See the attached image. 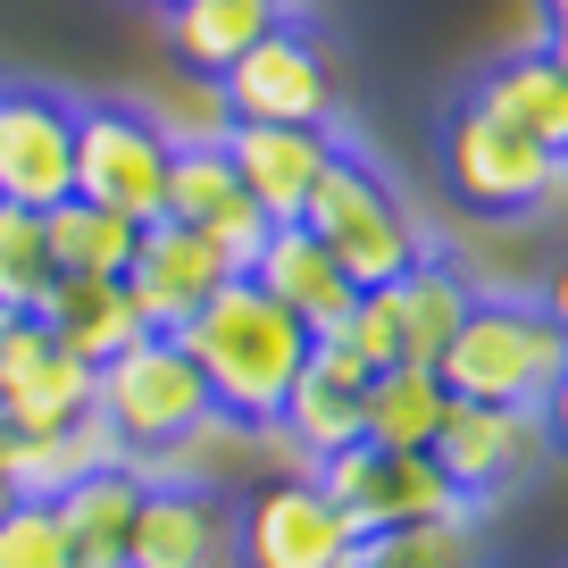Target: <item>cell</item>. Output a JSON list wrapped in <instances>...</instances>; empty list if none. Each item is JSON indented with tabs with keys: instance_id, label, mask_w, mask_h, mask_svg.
<instances>
[{
	"instance_id": "cell-1",
	"label": "cell",
	"mask_w": 568,
	"mask_h": 568,
	"mask_svg": "<svg viewBox=\"0 0 568 568\" xmlns=\"http://www.w3.org/2000/svg\"><path fill=\"white\" fill-rule=\"evenodd\" d=\"M176 343L193 352V368H201V385H210L217 418L276 426V409H284V393H293V376H302V359H310V343H318V335H310L284 302H267L251 276H226L210 302L176 326Z\"/></svg>"
},
{
	"instance_id": "cell-2",
	"label": "cell",
	"mask_w": 568,
	"mask_h": 568,
	"mask_svg": "<svg viewBox=\"0 0 568 568\" xmlns=\"http://www.w3.org/2000/svg\"><path fill=\"white\" fill-rule=\"evenodd\" d=\"M568 359V335L544 318V302H518V293H477L460 318V335L444 343L435 376H444L452 402H510L535 409L551 393Z\"/></svg>"
},
{
	"instance_id": "cell-3",
	"label": "cell",
	"mask_w": 568,
	"mask_h": 568,
	"mask_svg": "<svg viewBox=\"0 0 568 568\" xmlns=\"http://www.w3.org/2000/svg\"><path fill=\"white\" fill-rule=\"evenodd\" d=\"M302 226L335 251V267L359 284V293L409 276V267L426 260V234H418V217H409V201L359 160L352 142H335V160H326V176H318V193H310Z\"/></svg>"
},
{
	"instance_id": "cell-4",
	"label": "cell",
	"mask_w": 568,
	"mask_h": 568,
	"mask_svg": "<svg viewBox=\"0 0 568 568\" xmlns=\"http://www.w3.org/2000/svg\"><path fill=\"white\" fill-rule=\"evenodd\" d=\"M92 409H101V426L125 444V460H160L168 444H184L193 426L217 418L210 385H201L193 352H184L176 335H142V343H125L118 359H101V368H92Z\"/></svg>"
},
{
	"instance_id": "cell-5",
	"label": "cell",
	"mask_w": 568,
	"mask_h": 568,
	"mask_svg": "<svg viewBox=\"0 0 568 568\" xmlns=\"http://www.w3.org/2000/svg\"><path fill=\"white\" fill-rule=\"evenodd\" d=\"M444 184H452V201L477 210V217H535L551 193H568L560 151H544L535 134L485 118L477 101H460L444 118Z\"/></svg>"
},
{
	"instance_id": "cell-6",
	"label": "cell",
	"mask_w": 568,
	"mask_h": 568,
	"mask_svg": "<svg viewBox=\"0 0 568 568\" xmlns=\"http://www.w3.org/2000/svg\"><path fill=\"white\" fill-rule=\"evenodd\" d=\"M168 168H176V142L160 134L151 109L134 101L75 109V201L151 226V217H168Z\"/></svg>"
},
{
	"instance_id": "cell-7",
	"label": "cell",
	"mask_w": 568,
	"mask_h": 568,
	"mask_svg": "<svg viewBox=\"0 0 568 568\" xmlns=\"http://www.w3.org/2000/svg\"><path fill=\"white\" fill-rule=\"evenodd\" d=\"M359 527L310 468H276L234 501V568H352Z\"/></svg>"
},
{
	"instance_id": "cell-8",
	"label": "cell",
	"mask_w": 568,
	"mask_h": 568,
	"mask_svg": "<svg viewBox=\"0 0 568 568\" xmlns=\"http://www.w3.org/2000/svg\"><path fill=\"white\" fill-rule=\"evenodd\" d=\"M435 468L452 477V494L468 501V510H485V501H501L510 485H527L535 468L551 460V435L535 409H510V402H452L444 426H435Z\"/></svg>"
},
{
	"instance_id": "cell-9",
	"label": "cell",
	"mask_w": 568,
	"mask_h": 568,
	"mask_svg": "<svg viewBox=\"0 0 568 568\" xmlns=\"http://www.w3.org/2000/svg\"><path fill=\"white\" fill-rule=\"evenodd\" d=\"M310 477L326 485L343 518L359 535H385V527H418V518H460L468 501L452 494V477L435 468V452H376V444H352L335 460H318Z\"/></svg>"
},
{
	"instance_id": "cell-10",
	"label": "cell",
	"mask_w": 568,
	"mask_h": 568,
	"mask_svg": "<svg viewBox=\"0 0 568 568\" xmlns=\"http://www.w3.org/2000/svg\"><path fill=\"white\" fill-rule=\"evenodd\" d=\"M217 92H226L234 125H335V68H326V51L293 18L251 42L217 75Z\"/></svg>"
},
{
	"instance_id": "cell-11",
	"label": "cell",
	"mask_w": 568,
	"mask_h": 568,
	"mask_svg": "<svg viewBox=\"0 0 568 568\" xmlns=\"http://www.w3.org/2000/svg\"><path fill=\"white\" fill-rule=\"evenodd\" d=\"M75 193V101L42 84H0V201L59 210Z\"/></svg>"
},
{
	"instance_id": "cell-12",
	"label": "cell",
	"mask_w": 568,
	"mask_h": 568,
	"mask_svg": "<svg viewBox=\"0 0 568 568\" xmlns=\"http://www.w3.org/2000/svg\"><path fill=\"white\" fill-rule=\"evenodd\" d=\"M125 568H234V501L217 485L151 477L125 535Z\"/></svg>"
},
{
	"instance_id": "cell-13",
	"label": "cell",
	"mask_w": 568,
	"mask_h": 568,
	"mask_svg": "<svg viewBox=\"0 0 568 568\" xmlns=\"http://www.w3.org/2000/svg\"><path fill=\"white\" fill-rule=\"evenodd\" d=\"M234 276V260L210 243L201 226H176V217H151L134 234V267H125V293H134L142 326L151 335H176L201 302H210L217 284Z\"/></svg>"
},
{
	"instance_id": "cell-14",
	"label": "cell",
	"mask_w": 568,
	"mask_h": 568,
	"mask_svg": "<svg viewBox=\"0 0 568 568\" xmlns=\"http://www.w3.org/2000/svg\"><path fill=\"white\" fill-rule=\"evenodd\" d=\"M359 402H368L359 352L343 335H318L310 359H302V376H293V393H284V409H276V435L318 468V460H335V452L359 444Z\"/></svg>"
},
{
	"instance_id": "cell-15",
	"label": "cell",
	"mask_w": 568,
	"mask_h": 568,
	"mask_svg": "<svg viewBox=\"0 0 568 568\" xmlns=\"http://www.w3.org/2000/svg\"><path fill=\"white\" fill-rule=\"evenodd\" d=\"M217 151H226L234 184L267 210V226H293L335 160V125H234Z\"/></svg>"
},
{
	"instance_id": "cell-16",
	"label": "cell",
	"mask_w": 568,
	"mask_h": 568,
	"mask_svg": "<svg viewBox=\"0 0 568 568\" xmlns=\"http://www.w3.org/2000/svg\"><path fill=\"white\" fill-rule=\"evenodd\" d=\"M251 284H260L267 302H284L310 335H335V326L352 318V302H359V284L335 267V251H326L302 217H293V226H267L260 260H251Z\"/></svg>"
},
{
	"instance_id": "cell-17",
	"label": "cell",
	"mask_w": 568,
	"mask_h": 568,
	"mask_svg": "<svg viewBox=\"0 0 568 568\" xmlns=\"http://www.w3.org/2000/svg\"><path fill=\"white\" fill-rule=\"evenodd\" d=\"M168 217L210 234L234 260V276H251V260H260V243H267V210L234 184L226 151H176V168H168Z\"/></svg>"
},
{
	"instance_id": "cell-18",
	"label": "cell",
	"mask_w": 568,
	"mask_h": 568,
	"mask_svg": "<svg viewBox=\"0 0 568 568\" xmlns=\"http://www.w3.org/2000/svg\"><path fill=\"white\" fill-rule=\"evenodd\" d=\"M34 318L51 326V343H59V352H75L84 368H101V359H118L125 343L151 335L142 310H134V293H125V276H59L51 293H42Z\"/></svg>"
},
{
	"instance_id": "cell-19",
	"label": "cell",
	"mask_w": 568,
	"mask_h": 568,
	"mask_svg": "<svg viewBox=\"0 0 568 568\" xmlns=\"http://www.w3.org/2000/svg\"><path fill=\"white\" fill-rule=\"evenodd\" d=\"M284 18H293V0H168V51L184 75H226Z\"/></svg>"
},
{
	"instance_id": "cell-20",
	"label": "cell",
	"mask_w": 568,
	"mask_h": 568,
	"mask_svg": "<svg viewBox=\"0 0 568 568\" xmlns=\"http://www.w3.org/2000/svg\"><path fill=\"white\" fill-rule=\"evenodd\" d=\"M468 101L485 109V118L518 125V134H535L544 151H568V75L551 68V51L535 42V51H510L494 59V68L477 75V92Z\"/></svg>"
},
{
	"instance_id": "cell-21",
	"label": "cell",
	"mask_w": 568,
	"mask_h": 568,
	"mask_svg": "<svg viewBox=\"0 0 568 568\" xmlns=\"http://www.w3.org/2000/svg\"><path fill=\"white\" fill-rule=\"evenodd\" d=\"M142 485H151V477H142L134 460H118V468H101V477L68 485V494L51 501V510H59V527H68L75 568H125V535H134Z\"/></svg>"
},
{
	"instance_id": "cell-22",
	"label": "cell",
	"mask_w": 568,
	"mask_h": 568,
	"mask_svg": "<svg viewBox=\"0 0 568 568\" xmlns=\"http://www.w3.org/2000/svg\"><path fill=\"white\" fill-rule=\"evenodd\" d=\"M385 293H393V318H402V359H409V368H435L444 343L460 335L468 302H477V284H468L452 260H435V251H426L409 276H393Z\"/></svg>"
},
{
	"instance_id": "cell-23",
	"label": "cell",
	"mask_w": 568,
	"mask_h": 568,
	"mask_svg": "<svg viewBox=\"0 0 568 568\" xmlns=\"http://www.w3.org/2000/svg\"><path fill=\"white\" fill-rule=\"evenodd\" d=\"M444 409H452V393H444V376L435 368H376L368 376V402H359V444H376V452H426L435 444V426H444Z\"/></svg>"
},
{
	"instance_id": "cell-24",
	"label": "cell",
	"mask_w": 568,
	"mask_h": 568,
	"mask_svg": "<svg viewBox=\"0 0 568 568\" xmlns=\"http://www.w3.org/2000/svg\"><path fill=\"white\" fill-rule=\"evenodd\" d=\"M118 460H125V444L101 426V409H92V418L59 426V435H18V494L26 501H59L68 485L101 477V468H118Z\"/></svg>"
},
{
	"instance_id": "cell-25",
	"label": "cell",
	"mask_w": 568,
	"mask_h": 568,
	"mask_svg": "<svg viewBox=\"0 0 568 568\" xmlns=\"http://www.w3.org/2000/svg\"><path fill=\"white\" fill-rule=\"evenodd\" d=\"M0 418L18 426V435H59V426L92 418V368L75 352H59V343H42L34 368L0 393Z\"/></svg>"
},
{
	"instance_id": "cell-26",
	"label": "cell",
	"mask_w": 568,
	"mask_h": 568,
	"mask_svg": "<svg viewBox=\"0 0 568 568\" xmlns=\"http://www.w3.org/2000/svg\"><path fill=\"white\" fill-rule=\"evenodd\" d=\"M42 234H51L59 276H125V267H134V234H142V226L68 193L59 210H42Z\"/></svg>"
},
{
	"instance_id": "cell-27",
	"label": "cell",
	"mask_w": 568,
	"mask_h": 568,
	"mask_svg": "<svg viewBox=\"0 0 568 568\" xmlns=\"http://www.w3.org/2000/svg\"><path fill=\"white\" fill-rule=\"evenodd\" d=\"M352 568H485L477 544V518H418V527H385V535H359V560Z\"/></svg>"
},
{
	"instance_id": "cell-28",
	"label": "cell",
	"mask_w": 568,
	"mask_h": 568,
	"mask_svg": "<svg viewBox=\"0 0 568 568\" xmlns=\"http://www.w3.org/2000/svg\"><path fill=\"white\" fill-rule=\"evenodd\" d=\"M51 284H59V260H51V234H42V210L0 201V310H42Z\"/></svg>"
},
{
	"instance_id": "cell-29",
	"label": "cell",
	"mask_w": 568,
	"mask_h": 568,
	"mask_svg": "<svg viewBox=\"0 0 568 568\" xmlns=\"http://www.w3.org/2000/svg\"><path fill=\"white\" fill-rule=\"evenodd\" d=\"M151 118H160V134L176 142V151H217V142L234 134V109H226V92H217V75H184L168 101H151Z\"/></svg>"
},
{
	"instance_id": "cell-30",
	"label": "cell",
	"mask_w": 568,
	"mask_h": 568,
	"mask_svg": "<svg viewBox=\"0 0 568 568\" xmlns=\"http://www.w3.org/2000/svg\"><path fill=\"white\" fill-rule=\"evenodd\" d=\"M0 568H75L68 527H59L51 501H18V510L0 518Z\"/></svg>"
},
{
	"instance_id": "cell-31",
	"label": "cell",
	"mask_w": 568,
	"mask_h": 568,
	"mask_svg": "<svg viewBox=\"0 0 568 568\" xmlns=\"http://www.w3.org/2000/svg\"><path fill=\"white\" fill-rule=\"evenodd\" d=\"M335 335L359 352V368H368V376H376V368H402V318H393V293H385V284H368V293H359L352 318H343Z\"/></svg>"
},
{
	"instance_id": "cell-32",
	"label": "cell",
	"mask_w": 568,
	"mask_h": 568,
	"mask_svg": "<svg viewBox=\"0 0 568 568\" xmlns=\"http://www.w3.org/2000/svg\"><path fill=\"white\" fill-rule=\"evenodd\" d=\"M51 343V326L34 318V310H0V393L18 385L26 368H34V352Z\"/></svg>"
},
{
	"instance_id": "cell-33",
	"label": "cell",
	"mask_w": 568,
	"mask_h": 568,
	"mask_svg": "<svg viewBox=\"0 0 568 568\" xmlns=\"http://www.w3.org/2000/svg\"><path fill=\"white\" fill-rule=\"evenodd\" d=\"M535 418H544V435H551V452L568 460V359H560V376H551V393L535 402Z\"/></svg>"
},
{
	"instance_id": "cell-34",
	"label": "cell",
	"mask_w": 568,
	"mask_h": 568,
	"mask_svg": "<svg viewBox=\"0 0 568 568\" xmlns=\"http://www.w3.org/2000/svg\"><path fill=\"white\" fill-rule=\"evenodd\" d=\"M544 318H551V326L568 335V251L551 260V284H544Z\"/></svg>"
},
{
	"instance_id": "cell-35",
	"label": "cell",
	"mask_w": 568,
	"mask_h": 568,
	"mask_svg": "<svg viewBox=\"0 0 568 568\" xmlns=\"http://www.w3.org/2000/svg\"><path fill=\"white\" fill-rule=\"evenodd\" d=\"M18 501H26V494H18V468H9V460H0V518H9V510H18Z\"/></svg>"
},
{
	"instance_id": "cell-36",
	"label": "cell",
	"mask_w": 568,
	"mask_h": 568,
	"mask_svg": "<svg viewBox=\"0 0 568 568\" xmlns=\"http://www.w3.org/2000/svg\"><path fill=\"white\" fill-rule=\"evenodd\" d=\"M544 51H551V68L568 75V26H551V34H544Z\"/></svg>"
},
{
	"instance_id": "cell-37",
	"label": "cell",
	"mask_w": 568,
	"mask_h": 568,
	"mask_svg": "<svg viewBox=\"0 0 568 568\" xmlns=\"http://www.w3.org/2000/svg\"><path fill=\"white\" fill-rule=\"evenodd\" d=\"M544 9H551V26H568V0H544Z\"/></svg>"
},
{
	"instance_id": "cell-38",
	"label": "cell",
	"mask_w": 568,
	"mask_h": 568,
	"mask_svg": "<svg viewBox=\"0 0 568 568\" xmlns=\"http://www.w3.org/2000/svg\"><path fill=\"white\" fill-rule=\"evenodd\" d=\"M560 176H568V151H560Z\"/></svg>"
},
{
	"instance_id": "cell-39",
	"label": "cell",
	"mask_w": 568,
	"mask_h": 568,
	"mask_svg": "<svg viewBox=\"0 0 568 568\" xmlns=\"http://www.w3.org/2000/svg\"><path fill=\"white\" fill-rule=\"evenodd\" d=\"M160 9H168V0H160Z\"/></svg>"
}]
</instances>
